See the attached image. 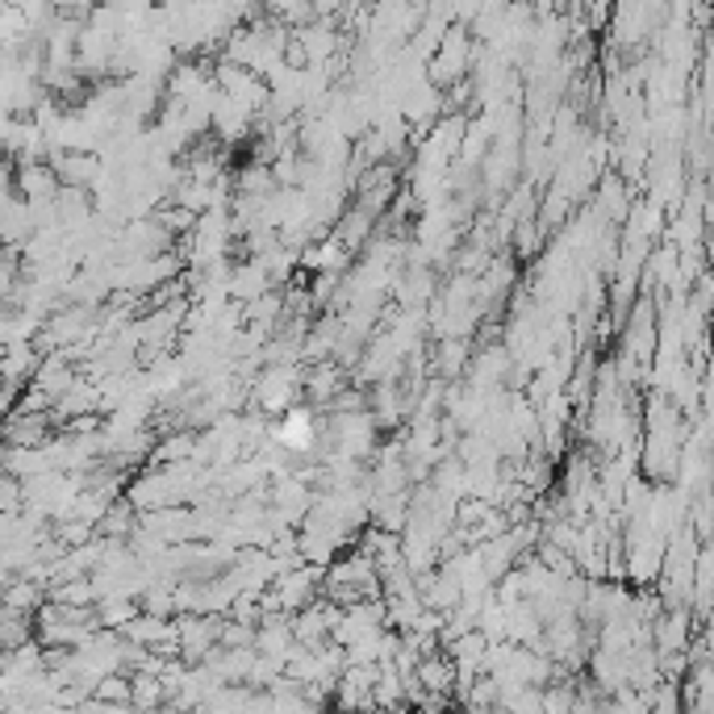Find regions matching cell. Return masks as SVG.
<instances>
[{"mask_svg": "<svg viewBox=\"0 0 714 714\" xmlns=\"http://www.w3.org/2000/svg\"><path fill=\"white\" fill-rule=\"evenodd\" d=\"M93 615H96V627H101V631H122L126 622L138 619V601L134 598H96Z\"/></svg>", "mask_w": 714, "mask_h": 714, "instance_id": "cell-7", "label": "cell"}, {"mask_svg": "<svg viewBox=\"0 0 714 714\" xmlns=\"http://www.w3.org/2000/svg\"><path fill=\"white\" fill-rule=\"evenodd\" d=\"M413 681L422 690V702H451V694H455V669H451V660L443 652L418 660L413 664Z\"/></svg>", "mask_w": 714, "mask_h": 714, "instance_id": "cell-4", "label": "cell"}, {"mask_svg": "<svg viewBox=\"0 0 714 714\" xmlns=\"http://www.w3.org/2000/svg\"><path fill=\"white\" fill-rule=\"evenodd\" d=\"M88 697H93V702H105V706H130V673L101 676Z\"/></svg>", "mask_w": 714, "mask_h": 714, "instance_id": "cell-11", "label": "cell"}, {"mask_svg": "<svg viewBox=\"0 0 714 714\" xmlns=\"http://www.w3.org/2000/svg\"><path fill=\"white\" fill-rule=\"evenodd\" d=\"M59 434L55 413H9L0 422V448H42Z\"/></svg>", "mask_w": 714, "mask_h": 714, "instance_id": "cell-2", "label": "cell"}, {"mask_svg": "<svg viewBox=\"0 0 714 714\" xmlns=\"http://www.w3.org/2000/svg\"><path fill=\"white\" fill-rule=\"evenodd\" d=\"M55 192H59V180L51 164H18L13 168V197L25 201L30 209H46L55 206Z\"/></svg>", "mask_w": 714, "mask_h": 714, "instance_id": "cell-3", "label": "cell"}, {"mask_svg": "<svg viewBox=\"0 0 714 714\" xmlns=\"http://www.w3.org/2000/svg\"><path fill=\"white\" fill-rule=\"evenodd\" d=\"M51 606H67V610H93L96 606V589L88 577H75V581H55L46 589Z\"/></svg>", "mask_w": 714, "mask_h": 714, "instance_id": "cell-6", "label": "cell"}, {"mask_svg": "<svg viewBox=\"0 0 714 714\" xmlns=\"http://www.w3.org/2000/svg\"><path fill=\"white\" fill-rule=\"evenodd\" d=\"M168 694L159 685V676L150 673H130V706L134 711H150V706H164Z\"/></svg>", "mask_w": 714, "mask_h": 714, "instance_id": "cell-10", "label": "cell"}, {"mask_svg": "<svg viewBox=\"0 0 714 714\" xmlns=\"http://www.w3.org/2000/svg\"><path fill=\"white\" fill-rule=\"evenodd\" d=\"M176 657L185 664H201V660L218 648V627L222 619H209V615H176Z\"/></svg>", "mask_w": 714, "mask_h": 714, "instance_id": "cell-1", "label": "cell"}, {"mask_svg": "<svg viewBox=\"0 0 714 714\" xmlns=\"http://www.w3.org/2000/svg\"><path fill=\"white\" fill-rule=\"evenodd\" d=\"M46 606V585L30 581V577H9V585L0 589V610H13V615H30Z\"/></svg>", "mask_w": 714, "mask_h": 714, "instance_id": "cell-5", "label": "cell"}, {"mask_svg": "<svg viewBox=\"0 0 714 714\" xmlns=\"http://www.w3.org/2000/svg\"><path fill=\"white\" fill-rule=\"evenodd\" d=\"M464 364H469V338H439V359H434L439 376L455 380L464 372Z\"/></svg>", "mask_w": 714, "mask_h": 714, "instance_id": "cell-9", "label": "cell"}, {"mask_svg": "<svg viewBox=\"0 0 714 714\" xmlns=\"http://www.w3.org/2000/svg\"><path fill=\"white\" fill-rule=\"evenodd\" d=\"M138 714H180L171 702H164V706H150V711H138Z\"/></svg>", "mask_w": 714, "mask_h": 714, "instance_id": "cell-12", "label": "cell"}, {"mask_svg": "<svg viewBox=\"0 0 714 714\" xmlns=\"http://www.w3.org/2000/svg\"><path fill=\"white\" fill-rule=\"evenodd\" d=\"M34 639V619L30 615H13V610H0V652H13L21 643Z\"/></svg>", "mask_w": 714, "mask_h": 714, "instance_id": "cell-8", "label": "cell"}]
</instances>
